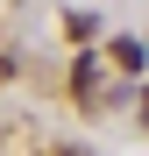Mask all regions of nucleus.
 <instances>
[{
    "label": "nucleus",
    "instance_id": "1",
    "mask_svg": "<svg viewBox=\"0 0 149 156\" xmlns=\"http://www.w3.org/2000/svg\"><path fill=\"white\" fill-rule=\"evenodd\" d=\"M92 85H99V64H92V57H78V71H71V92H78L85 107H92Z\"/></svg>",
    "mask_w": 149,
    "mask_h": 156
},
{
    "label": "nucleus",
    "instance_id": "2",
    "mask_svg": "<svg viewBox=\"0 0 149 156\" xmlns=\"http://www.w3.org/2000/svg\"><path fill=\"white\" fill-rule=\"evenodd\" d=\"M114 64H121V71H142V43L121 36V43H114Z\"/></svg>",
    "mask_w": 149,
    "mask_h": 156
}]
</instances>
